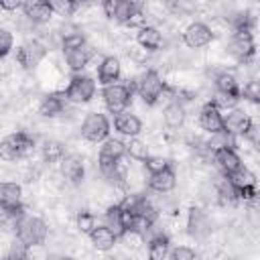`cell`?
I'll use <instances>...</instances> for the list:
<instances>
[{"label": "cell", "mask_w": 260, "mask_h": 260, "mask_svg": "<svg viewBox=\"0 0 260 260\" xmlns=\"http://www.w3.org/2000/svg\"><path fill=\"white\" fill-rule=\"evenodd\" d=\"M132 87L144 106H154L167 93V81L160 77V73L156 69H144L132 81Z\"/></svg>", "instance_id": "cell-1"}, {"label": "cell", "mask_w": 260, "mask_h": 260, "mask_svg": "<svg viewBox=\"0 0 260 260\" xmlns=\"http://www.w3.org/2000/svg\"><path fill=\"white\" fill-rule=\"evenodd\" d=\"M14 234H16V240H20L24 246L35 248V246H43L45 244V240L49 236V225H47V221L43 217L24 213L22 217L16 219Z\"/></svg>", "instance_id": "cell-2"}, {"label": "cell", "mask_w": 260, "mask_h": 260, "mask_svg": "<svg viewBox=\"0 0 260 260\" xmlns=\"http://www.w3.org/2000/svg\"><path fill=\"white\" fill-rule=\"evenodd\" d=\"M35 138L26 130H16L0 140V160L12 162L20 158H28L35 152Z\"/></svg>", "instance_id": "cell-3"}, {"label": "cell", "mask_w": 260, "mask_h": 260, "mask_svg": "<svg viewBox=\"0 0 260 260\" xmlns=\"http://www.w3.org/2000/svg\"><path fill=\"white\" fill-rule=\"evenodd\" d=\"M132 98H134L132 81L130 83L114 81V83L104 85V89H102V100L110 114H120V112L128 110V106L132 104Z\"/></svg>", "instance_id": "cell-4"}, {"label": "cell", "mask_w": 260, "mask_h": 260, "mask_svg": "<svg viewBox=\"0 0 260 260\" xmlns=\"http://www.w3.org/2000/svg\"><path fill=\"white\" fill-rule=\"evenodd\" d=\"M95 91H98V85H95V79L85 75L83 71L81 73H73L67 87L63 89L65 98L69 104H89L93 98H95Z\"/></svg>", "instance_id": "cell-5"}, {"label": "cell", "mask_w": 260, "mask_h": 260, "mask_svg": "<svg viewBox=\"0 0 260 260\" xmlns=\"http://www.w3.org/2000/svg\"><path fill=\"white\" fill-rule=\"evenodd\" d=\"M110 130H112V122L102 112H87L79 126L81 138L89 144H100L102 140H106L110 136Z\"/></svg>", "instance_id": "cell-6"}, {"label": "cell", "mask_w": 260, "mask_h": 260, "mask_svg": "<svg viewBox=\"0 0 260 260\" xmlns=\"http://www.w3.org/2000/svg\"><path fill=\"white\" fill-rule=\"evenodd\" d=\"M49 49L41 39H28L14 53V63H18L24 71H35L47 57Z\"/></svg>", "instance_id": "cell-7"}, {"label": "cell", "mask_w": 260, "mask_h": 260, "mask_svg": "<svg viewBox=\"0 0 260 260\" xmlns=\"http://www.w3.org/2000/svg\"><path fill=\"white\" fill-rule=\"evenodd\" d=\"M0 207L10 215V219L22 217L24 211V203H22V187L16 181H0Z\"/></svg>", "instance_id": "cell-8"}, {"label": "cell", "mask_w": 260, "mask_h": 260, "mask_svg": "<svg viewBox=\"0 0 260 260\" xmlns=\"http://www.w3.org/2000/svg\"><path fill=\"white\" fill-rule=\"evenodd\" d=\"M213 232V223H211V217L207 215L205 209L201 207H191L189 213H187V234L193 238V240H207Z\"/></svg>", "instance_id": "cell-9"}, {"label": "cell", "mask_w": 260, "mask_h": 260, "mask_svg": "<svg viewBox=\"0 0 260 260\" xmlns=\"http://www.w3.org/2000/svg\"><path fill=\"white\" fill-rule=\"evenodd\" d=\"M228 53L238 63H248L256 53L254 32H234L230 43H228Z\"/></svg>", "instance_id": "cell-10"}, {"label": "cell", "mask_w": 260, "mask_h": 260, "mask_svg": "<svg viewBox=\"0 0 260 260\" xmlns=\"http://www.w3.org/2000/svg\"><path fill=\"white\" fill-rule=\"evenodd\" d=\"M213 37H215V35H213V30H211V26L205 24V22H191V24L185 26V30H183V35H181L185 47H187V49H193V51L207 47V45L213 41Z\"/></svg>", "instance_id": "cell-11"}, {"label": "cell", "mask_w": 260, "mask_h": 260, "mask_svg": "<svg viewBox=\"0 0 260 260\" xmlns=\"http://www.w3.org/2000/svg\"><path fill=\"white\" fill-rule=\"evenodd\" d=\"M59 173L65 179V183H69L73 187H79L85 179V162L77 154H65L59 160Z\"/></svg>", "instance_id": "cell-12"}, {"label": "cell", "mask_w": 260, "mask_h": 260, "mask_svg": "<svg viewBox=\"0 0 260 260\" xmlns=\"http://www.w3.org/2000/svg\"><path fill=\"white\" fill-rule=\"evenodd\" d=\"M197 122H199V128L203 132H207V134H215V132L223 130V114L213 102L203 104V108L199 110Z\"/></svg>", "instance_id": "cell-13"}, {"label": "cell", "mask_w": 260, "mask_h": 260, "mask_svg": "<svg viewBox=\"0 0 260 260\" xmlns=\"http://www.w3.org/2000/svg\"><path fill=\"white\" fill-rule=\"evenodd\" d=\"M65 53V61H67V67L73 71V73H81L89 63L91 59L98 55V49L91 47L89 43L77 47V49H69V51H63Z\"/></svg>", "instance_id": "cell-14"}, {"label": "cell", "mask_w": 260, "mask_h": 260, "mask_svg": "<svg viewBox=\"0 0 260 260\" xmlns=\"http://www.w3.org/2000/svg\"><path fill=\"white\" fill-rule=\"evenodd\" d=\"M146 185H148L150 191H154V193H158V195L173 193V189L177 187V173H175L173 165H169V167L162 169V171L150 173Z\"/></svg>", "instance_id": "cell-15"}, {"label": "cell", "mask_w": 260, "mask_h": 260, "mask_svg": "<svg viewBox=\"0 0 260 260\" xmlns=\"http://www.w3.org/2000/svg\"><path fill=\"white\" fill-rule=\"evenodd\" d=\"M67 98L63 91H51L47 95L41 98L39 102V114L43 118H57V116H63L67 112Z\"/></svg>", "instance_id": "cell-16"}, {"label": "cell", "mask_w": 260, "mask_h": 260, "mask_svg": "<svg viewBox=\"0 0 260 260\" xmlns=\"http://www.w3.org/2000/svg\"><path fill=\"white\" fill-rule=\"evenodd\" d=\"M250 126H252V118L236 106L230 108L228 114H223V130L230 132L232 136H244Z\"/></svg>", "instance_id": "cell-17"}, {"label": "cell", "mask_w": 260, "mask_h": 260, "mask_svg": "<svg viewBox=\"0 0 260 260\" xmlns=\"http://www.w3.org/2000/svg\"><path fill=\"white\" fill-rule=\"evenodd\" d=\"M22 12L24 18H28L37 26L47 24L53 18V10L47 0H22Z\"/></svg>", "instance_id": "cell-18"}, {"label": "cell", "mask_w": 260, "mask_h": 260, "mask_svg": "<svg viewBox=\"0 0 260 260\" xmlns=\"http://www.w3.org/2000/svg\"><path fill=\"white\" fill-rule=\"evenodd\" d=\"M211 158H213V162L219 167V171L223 175H230V173H234L236 169H240L244 165L242 156L236 152L234 146H221V148L211 150Z\"/></svg>", "instance_id": "cell-19"}, {"label": "cell", "mask_w": 260, "mask_h": 260, "mask_svg": "<svg viewBox=\"0 0 260 260\" xmlns=\"http://www.w3.org/2000/svg\"><path fill=\"white\" fill-rule=\"evenodd\" d=\"M114 130L126 138L130 136H138L142 132V120L130 112V110H124L120 114H114Z\"/></svg>", "instance_id": "cell-20"}, {"label": "cell", "mask_w": 260, "mask_h": 260, "mask_svg": "<svg viewBox=\"0 0 260 260\" xmlns=\"http://www.w3.org/2000/svg\"><path fill=\"white\" fill-rule=\"evenodd\" d=\"M120 75H122V63L118 57L106 55L100 59V63H98V83L100 85L120 81Z\"/></svg>", "instance_id": "cell-21"}, {"label": "cell", "mask_w": 260, "mask_h": 260, "mask_svg": "<svg viewBox=\"0 0 260 260\" xmlns=\"http://www.w3.org/2000/svg\"><path fill=\"white\" fill-rule=\"evenodd\" d=\"M187 122V108L179 100H171L162 110V124L169 130H179Z\"/></svg>", "instance_id": "cell-22"}, {"label": "cell", "mask_w": 260, "mask_h": 260, "mask_svg": "<svg viewBox=\"0 0 260 260\" xmlns=\"http://www.w3.org/2000/svg\"><path fill=\"white\" fill-rule=\"evenodd\" d=\"M87 236H89L91 246H93L95 250H100V252H108V250H112V248L118 244V234L112 232L106 223H98Z\"/></svg>", "instance_id": "cell-23"}, {"label": "cell", "mask_w": 260, "mask_h": 260, "mask_svg": "<svg viewBox=\"0 0 260 260\" xmlns=\"http://www.w3.org/2000/svg\"><path fill=\"white\" fill-rule=\"evenodd\" d=\"M162 43H165L162 32H160L156 26H152V24H144V26H140L138 32H136V45L142 47V49L148 51V53L158 51V49L162 47Z\"/></svg>", "instance_id": "cell-24"}, {"label": "cell", "mask_w": 260, "mask_h": 260, "mask_svg": "<svg viewBox=\"0 0 260 260\" xmlns=\"http://www.w3.org/2000/svg\"><path fill=\"white\" fill-rule=\"evenodd\" d=\"M215 203L219 207H236L240 203V197H238V191L236 187L228 181V177L223 175L221 181H215Z\"/></svg>", "instance_id": "cell-25"}, {"label": "cell", "mask_w": 260, "mask_h": 260, "mask_svg": "<svg viewBox=\"0 0 260 260\" xmlns=\"http://www.w3.org/2000/svg\"><path fill=\"white\" fill-rule=\"evenodd\" d=\"M146 244H148V246H146V254H148L150 260H162V258L169 256V250H171V238H169L167 234L158 232V234L150 236V238L146 240Z\"/></svg>", "instance_id": "cell-26"}, {"label": "cell", "mask_w": 260, "mask_h": 260, "mask_svg": "<svg viewBox=\"0 0 260 260\" xmlns=\"http://www.w3.org/2000/svg\"><path fill=\"white\" fill-rule=\"evenodd\" d=\"M215 93H221V95H230V98H236L240 100V81L234 73H228V71H221L215 75Z\"/></svg>", "instance_id": "cell-27"}, {"label": "cell", "mask_w": 260, "mask_h": 260, "mask_svg": "<svg viewBox=\"0 0 260 260\" xmlns=\"http://www.w3.org/2000/svg\"><path fill=\"white\" fill-rule=\"evenodd\" d=\"M63 156H65V144L61 140H55V138L43 140V144H41V158H43V162L53 165V162H59Z\"/></svg>", "instance_id": "cell-28"}, {"label": "cell", "mask_w": 260, "mask_h": 260, "mask_svg": "<svg viewBox=\"0 0 260 260\" xmlns=\"http://www.w3.org/2000/svg\"><path fill=\"white\" fill-rule=\"evenodd\" d=\"M100 144H102V146H100L98 156H106V158H114V160L126 156V144H124V140H120V138L108 136V138L102 140Z\"/></svg>", "instance_id": "cell-29"}, {"label": "cell", "mask_w": 260, "mask_h": 260, "mask_svg": "<svg viewBox=\"0 0 260 260\" xmlns=\"http://www.w3.org/2000/svg\"><path fill=\"white\" fill-rule=\"evenodd\" d=\"M124 144H126V156L132 158V160H136V162H142L150 154L148 144L144 140H140L138 136H130Z\"/></svg>", "instance_id": "cell-30"}, {"label": "cell", "mask_w": 260, "mask_h": 260, "mask_svg": "<svg viewBox=\"0 0 260 260\" xmlns=\"http://www.w3.org/2000/svg\"><path fill=\"white\" fill-rule=\"evenodd\" d=\"M104 223H106L112 232H116L118 236L124 232V221H122V207H120V203H110V205L106 207V211H104Z\"/></svg>", "instance_id": "cell-31"}, {"label": "cell", "mask_w": 260, "mask_h": 260, "mask_svg": "<svg viewBox=\"0 0 260 260\" xmlns=\"http://www.w3.org/2000/svg\"><path fill=\"white\" fill-rule=\"evenodd\" d=\"M95 225H98L95 213H91L89 209H79V211L75 213V228H77V232H81V234H89Z\"/></svg>", "instance_id": "cell-32"}, {"label": "cell", "mask_w": 260, "mask_h": 260, "mask_svg": "<svg viewBox=\"0 0 260 260\" xmlns=\"http://www.w3.org/2000/svg\"><path fill=\"white\" fill-rule=\"evenodd\" d=\"M47 2L51 6L53 14H59L63 18L73 16L77 12V8H79V2L77 0H47Z\"/></svg>", "instance_id": "cell-33"}, {"label": "cell", "mask_w": 260, "mask_h": 260, "mask_svg": "<svg viewBox=\"0 0 260 260\" xmlns=\"http://www.w3.org/2000/svg\"><path fill=\"white\" fill-rule=\"evenodd\" d=\"M171 165V160L167 158V156H162V154H148L144 160H142V167H144V171L150 175V173H156V171H162V169H167Z\"/></svg>", "instance_id": "cell-34"}, {"label": "cell", "mask_w": 260, "mask_h": 260, "mask_svg": "<svg viewBox=\"0 0 260 260\" xmlns=\"http://www.w3.org/2000/svg\"><path fill=\"white\" fill-rule=\"evenodd\" d=\"M240 98H244L252 104H258L260 102V83H258V79L252 77L250 81H246L244 89H240Z\"/></svg>", "instance_id": "cell-35"}, {"label": "cell", "mask_w": 260, "mask_h": 260, "mask_svg": "<svg viewBox=\"0 0 260 260\" xmlns=\"http://www.w3.org/2000/svg\"><path fill=\"white\" fill-rule=\"evenodd\" d=\"M12 47H14V35L8 28L0 26V59L8 57L10 51H12Z\"/></svg>", "instance_id": "cell-36"}, {"label": "cell", "mask_w": 260, "mask_h": 260, "mask_svg": "<svg viewBox=\"0 0 260 260\" xmlns=\"http://www.w3.org/2000/svg\"><path fill=\"white\" fill-rule=\"evenodd\" d=\"M146 24V12H144V8L140 6V8H134L132 12H130V16L126 18V22H124V26H128V28H140V26H144Z\"/></svg>", "instance_id": "cell-37"}, {"label": "cell", "mask_w": 260, "mask_h": 260, "mask_svg": "<svg viewBox=\"0 0 260 260\" xmlns=\"http://www.w3.org/2000/svg\"><path fill=\"white\" fill-rule=\"evenodd\" d=\"M169 258L171 260H195L197 252L189 246H175L173 250H169Z\"/></svg>", "instance_id": "cell-38"}, {"label": "cell", "mask_w": 260, "mask_h": 260, "mask_svg": "<svg viewBox=\"0 0 260 260\" xmlns=\"http://www.w3.org/2000/svg\"><path fill=\"white\" fill-rule=\"evenodd\" d=\"M132 10H134V6L126 4L124 0H118V6H116V10H114V16H112V20H116V22L124 24V22H126V18L130 16V12H132Z\"/></svg>", "instance_id": "cell-39"}, {"label": "cell", "mask_w": 260, "mask_h": 260, "mask_svg": "<svg viewBox=\"0 0 260 260\" xmlns=\"http://www.w3.org/2000/svg\"><path fill=\"white\" fill-rule=\"evenodd\" d=\"M8 256L10 258H26L28 256V246H24L20 240H14L8 248Z\"/></svg>", "instance_id": "cell-40"}, {"label": "cell", "mask_w": 260, "mask_h": 260, "mask_svg": "<svg viewBox=\"0 0 260 260\" xmlns=\"http://www.w3.org/2000/svg\"><path fill=\"white\" fill-rule=\"evenodd\" d=\"M22 6V0H0V10L4 12H14Z\"/></svg>", "instance_id": "cell-41"}, {"label": "cell", "mask_w": 260, "mask_h": 260, "mask_svg": "<svg viewBox=\"0 0 260 260\" xmlns=\"http://www.w3.org/2000/svg\"><path fill=\"white\" fill-rule=\"evenodd\" d=\"M126 4H130V6H134V8H140L142 4H144V0H124Z\"/></svg>", "instance_id": "cell-42"}, {"label": "cell", "mask_w": 260, "mask_h": 260, "mask_svg": "<svg viewBox=\"0 0 260 260\" xmlns=\"http://www.w3.org/2000/svg\"><path fill=\"white\" fill-rule=\"evenodd\" d=\"M104 0H79V4H89V6H100Z\"/></svg>", "instance_id": "cell-43"}]
</instances>
